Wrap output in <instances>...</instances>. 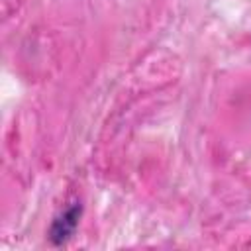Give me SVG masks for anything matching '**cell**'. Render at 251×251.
<instances>
[{
  "mask_svg": "<svg viewBox=\"0 0 251 251\" xmlns=\"http://www.w3.org/2000/svg\"><path fill=\"white\" fill-rule=\"evenodd\" d=\"M76 212H78V208H71V210H67L59 220H55V224H53V227H51V237L57 239V243L65 241V239L73 233V229H75V226H76Z\"/></svg>",
  "mask_w": 251,
  "mask_h": 251,
  "instance_id": "obj_1",
  "label": "cell"
}]
</instances>
